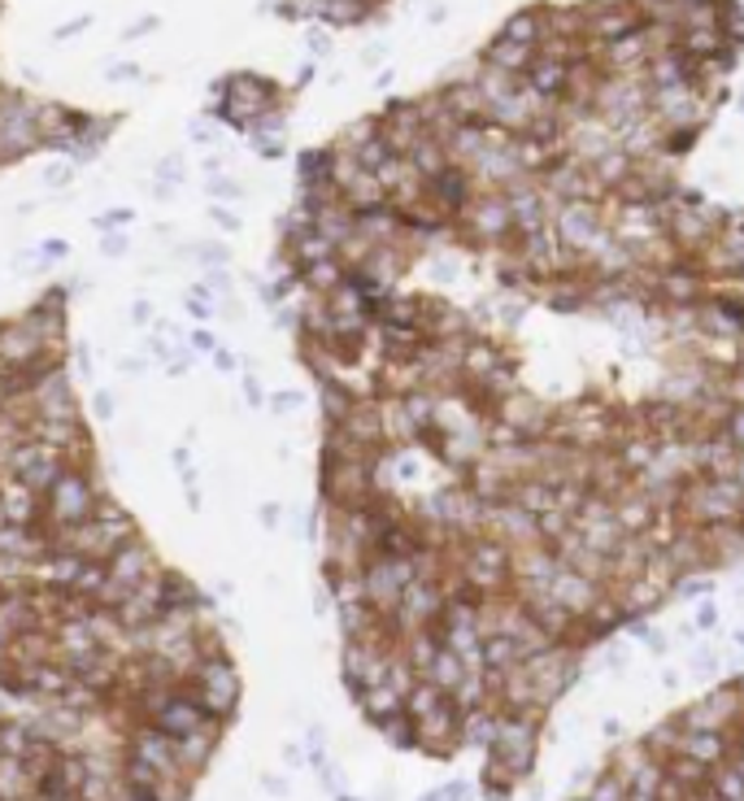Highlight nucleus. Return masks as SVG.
Instances as JSON below:
<instances>
[{"instance_id": "f257e3e1", "label": "nucleus", "mask_w": 744, "mask_h": 801, "mask_svg": "<svg viewBox=\"0 0 744 801\" xmlns=\"http://www.w3.org/2000/svg\"><path fill=\"white\" fill-rule=\"evenodd\" d=\"M553 231L566 258H588L592 244L610 231L605 227V201H562L553 210Z\"/></svg>"}, {"instance_id": "f03ea898", "label": "nucleus", "mask_w": 744, "mask_h": 801, "mask_svg": "<svg viewBox=\"0 0 744 801\" xmlns=\"http://www.w3.org/2000/svg\"><path fill=\"white\" fill-rule=\"evenodd\" d=\"M496 39H505V44H523V48H540V44L549 39L544 9H523V13L505 17V26H501V35H496Z\"/></svg>"}, {"instance_id": "7ed1b4c3", "label": "nucleus", "mask_w": 744, "mask_h": 801, "mask_svg": "<svg viewBox=\"0 0 744 801\" xmlns=\"http://www.w3.org/2000/svg\"><path fill=\"white\" fill-rule=\"evenodd\" d=\"M531 61H536V48L505 44V39H496V44L483 52V65H492V70H505V74H514V79H523V74L531 70Z\"/></svg>"}]
</instances>
